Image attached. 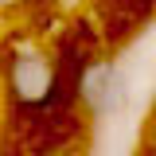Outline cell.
Wrapping results in <instances>:
<instances>
[{
    "instance_id": "obj_2",
    "label": "cell",
    "mask_w": 156,
    "mask_h": 156,
    "mask_svg": "<svg viewBox=\"0 0 156 156\" xmlns=\"http://www.w3.org/2000/svg\"><path fill=\"white\" fill-rule=\"evenodd\" d=\"M78 94L94 113H109L125 101V78L117 74L113 62H94V66H86V74L78 82Z\"/></svg>"
},
{
    "instance_id": "obj_3",
    "label": "cell",
    "mask_w": 156,
    "mask_h": 156,
    "mask_svg": "<svg viewBox=\"0 0 156 156\" xmlns=\"http://www.w3.org/2000/svg\"><path fill=\"white\" fill-rule=\"evenodd\" d=\"M152 121H156V117H152Z\"/></svg>"
},
{
    "instance_id": "obj_1",
    "label": "cell",
    "mask_w": 156,
    "mask_h": 156,
    "mask_svg": "<svg viewBox=\"0 0 156 156\" xmlns=\"http://www.w3.org/2000/svg\"><path fill=\"white\" fill-rule=\"evenodd\" d=\"M8 86H12V98L20 105H43L47 98L55 94L58 78H55V66L47 62L43 55H16L12 66H8Z\"/></svg>"
}]
</instances>
